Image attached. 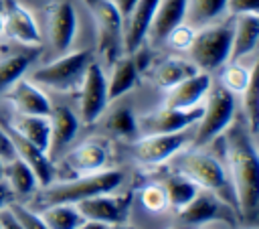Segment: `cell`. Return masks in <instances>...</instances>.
Returning <instances> with one entry per match:
<instances>
[{
    "instance_id": "cell-1",
    "label": "cell",
    "mask_w": 259,
    "mask_h": 229,
    "mask_svg": "<svg viewBox=\"0 0 259 229\" xmlns=\"http://www.w3.org/2000/svg\"><path fill=\"white\" fill-rule=\"evenodd\" d=\"M219 138H223V164L233 188L235 209L241 217L255 219L259 207V162L255 136L249 132L243 118H235Z\"/></svg>"
},
{
    "instance_id": "cell-2",
    "label": "cell",
    "mask_w": 259,
    "mask_h": 229,
    "mask_svg": "<svg viewBox=\"0 0 259 229\" xmlns=\"http://www.w3.org/2000/svg\"><path fill=\"white\" fill-rule=\"evenodd\" d=\"M123 182V172L117 168H103L97 172L89 174H79L69 180H59V182H49L47 186L38 188V195L32 199L36 207H49V205H59V203H69L77 205L83 199L103 195V193H113L119 188Z\"/></svg>"
},
{
    "instance_id": "cell-3",
    "label": "cell",
    "mask_w": 259,
    "mask_h": 229,
    "mask_svg": "<svg viewBox=\"0 0 259 229\" xmlns=\"http://www.w3.org/2000/svg\"><path fill=\"white\" fill-rule=\"evenodd\" d=\"M172 168L186 178H190L198 188L214 193L219 199L229 203L235 209V197L229 182V174L225 170V164L214 154L206 152L204 148H182L172 158Z\"/></svg>"
},
{
    "instance_id": "cell-4",
    "label": "cell",
    "mask_w": 259,
    "mask_h": 229,
    "mask_svg": "<svg viewBox=\"0 0 259 229\" xmlns=\"http://www.w3.org/2000/svg\"><path fill=\"white\" fill-rule=\"evenodd\" d=\"M235 118H237V95H233L223 85L212 81L202 101V113L192 128V144L196 148L208 146L225 132V128Z\"/></svg>"
},
{
    "instance_id": "cell-5",
    "label": "cell",
    "mask_w": 259,
    "mask_h": 229,
    "mask_svg": "<svg viewBox=\"0 0 259 229\" xmlns=\"http://www.w3.org/2000/svg\"><path fill=\"white\" fill-rule=\"evenodd\" d=\"M231 30H233V22L229 16L194 30V39L186 51V57L192 61V65L198 71L212 75L229 61Z\"/></svg>"
},
{
    "instance_id": "cell-6",
    "label": "cell",
    "mask_w": 259,
    "mask_h": 229,
    "mask_svg": "<svg viewBox=\"0 0 259 229\" xmlns=\"http://www.w3.org/2000/svg\"><path fill=\"white\" fill-rule=\"evenodd\" d=\"M91 61H93L91 49L69 51L65 55H59V57L49 59L47 63L34 67L30 71L28 79L45 89H53V91H61V93L75 91Z\"/></svg>"
},
{
    "instance_id": "cell-7",
    "label": "cell",
    "mask_w": 259,
    "mask_h": 229,
    "mask_svg": "<svg viewBox=\"0 0 259 229\" xmlns=\"http://www.w3.org/2000/svg\"><path fill=\"white\" fill-rule=\"evenodd\" d=\"M42 47H47V59L69 53L77 39L79 18L77 8L71 0H55L45 8Z\"/></svg>"
},
{
    "instance_id": "cell-8",
    "label": "cell",
    "mask_w": 259,
    "mask_h": 229,
    "mask_svg": "<svg viewBox=\"0 0 259 229\" xmlns=\"http://www.w3.org/2000/svg\"><path fill=\"white\" fill-rule=\"evenodd\" d=\"M109 105L103 67L93 59L77 87V118L81 124H95Z\"/></svg>"
},
{
    "instance_id": "cell-9",
    "label": "cell",
    "mask_w": 259,
    "mask_h": 229,
    "mask_svg": "<svg viewBox=\"0 0 259 229\" xmlns=\"http://www.w3.org/2000/svg\"><path fill=\"white\" fill-rule=\"evenodd\" d=\"M194 128V126H192ZM192 128L172 134H148L132 140V152L138 162L146 166H158L170 160L176 152L192 144Z\"/></svg>"
},
{
    "instance_id": "cell-10",
    "label": "cell",
    "mask_w": 259,
    "mask_h": 229,
    "mask_svg": "<svg viewBox=\"0 0 259 229\" xmlns=\"http://www.w3.org/2000/svg\"><path fill=\"white\" fill-rule=\"evenodd\" d=\"M8 39L26 47L40 49L42 47V30L36 22V16L30 8H26L18 0H4V30Z\"/></svg>"
},
{
    "instance_id": "cell-11",
    "label": "cell",
    "mask_w": 259,
    "mask_h": 229,
    "mask_svg": "<svg viewBox=\"0 0 259 229\" xmlns=\"http://www.w3.org/2000/svg\"><path fill=\"white\" fill-rule=\"evenodd\" d=\"M202 113V103L190 109H174L168 105H160L138 118V136L148 134H172L186 128H192Z\"/></svg>"
},
{
    "instance_id": "cell-12",
    "label": "cell",
    "mask_w": 259,
    "mask_h": 229,
    "mask_svg": "<svg viewBox=\"0 0 259 229\" xmlns=\"http://www.w3.org/2000/svg\"><path fill=\"white\" fill-rule=\"evenodd\" d=\"M160 0H138L125 14L121 24V49L125 55H136L146 45V34Z\"/></svg>"
},
{
    "instance_id": "cell-13",
    "label": "cell",
    "mask_w": 259,
    "mask_h": 229,
    "mask_svg": "<svg viewBox=\"0 0 259 229\" xmlns=\"http://www.w3.org/2000/svg\"><path fill=\"white\" fill-rule=\"evenodd\" d=\"M49 122H51V136H49L47 156L55 162L71 146V142L75 140L81 122H79L77 113L69 105H65V103L51 105Z\"/></svg>"
},
{
    "instance_id": "cell-14",
    "label": "cell",
    "mask_w": 259,
    "mask_h": 229,
    "mask_svg": "<svg viewBox=\"0 0 259 229\" xmlns=\"http://www.w3.org/2000/svg\"><path fill=\"white\" fill-rule=\"evenodd\" d=\"M130 201L132 199L127 195L125 197H115L111 193H103V195H95V197L83 199L75 207L79 209L83 219L105 223V225H113V223L125 221Z\"/></svg>"
},
{
    "instance_id": "cell-15",
    "label": "cell",
    "mask_w": 259,
    "mask_h": 229,
    "mask_svg": "<svg viewBox=\"0 0 259 229\" xmlns=\"http://www.w3.org/2000/svg\"><path fill=\"white\" fill-rule=\"evenodd\" d=\"M212 83V75L204 73V71H196L190 77L182 79L180 83H176L174 87L166 89V97L162 105L174 107V109H190L196 107L204 101L206 91L210 89Z\"/></svg>"
},
{
    "instance_id": "cell-16",
    "label": "cell",
    "mask_w": 259,
    "mask_h": 229,
    "mask_svg": "<svg viewBox=\"0 0 259 229\" xmlns=\"http://www.w3.org/2000/svg\"><path fill=\"white\" fill-rule=\"evenodd\" d=\"M4 95L16 113H30V116L51 113V105H53L51 99L47 97L42 87H38L26 77H20Z\"/></svg>"
},
{
    "instance_id": "cell-17",
    "label": "cell",
    "mask_w": 259,
    "mask_h": 229,
    "mask_svg": "<svg viewBox=\"0 0 259 229\" xmlns=\"http://www.w3.org/2000/svg\"><path fill=\"white\" fill-rule=\"evenodd\" d=\"M0 124L6 128V132H8V136H10L12 144H14L16 156H20L32 168V172H34V176L38 180V188L40 186H47L49 182H53V178H55V164L47 156V152L40 150V148H36L32 142H28L26 138H22L20 134H16L4 120H0Z\"/></svg>"
},
{
    "instance_id": "cell-18",
    "label": "cell",
    "mask_w": 259,
    "mask_h": 229,
    "mask_svg": "<svg viewBox=\"0 0 259 229\" xmlns=\"http://www.w3.org/2000/svg\"><path fill=\"white\" fill-rule=\"evenodd\" d=\"M184 10H186V0H160L146 34V43L150 47H162L166 34L174 26L184 22Z\"/></svg>"
},
{
    "instance_id": "cell-19",
    "label": "cell",
    "mask_w": 259,
    "mask_h": 229,
    "mask_svg": "<svg viewBox=\"0 0 259 229\" xmlns=\"http://www.w3.org/2000/svg\"><path fill=\"white\" fill-rule=\"evenodd\" d=\"M231 30V53L229 61H245L255 55L259 41V14H241L233 16Z\"/></svg>"
},
{
    "instance_id": "cell-20",
    "label": "cell",
    "mask_w": 259,
    "mask_h": 229,
    "mask_svg": "<svg viewBox=\"0 0 259 229\" xmlns=\"http://www.w3.org/2000/svg\"><path fill=\"white\" fill-rule=\"evenodd\" d=\"M123 99V97H121ZM115 99L111 101V107H105V111L99 116L97 122H101L103 130L119 140H136L138 138V116L134 113L132 105Z\"/></svg>"
},
{
    "instance_id": "cell-21",
    "label": "cell",
    "mask_w": 259,
    "mask_h": 229,
    "mask_svg": "<svg viewBox=\"0 0 259 229\" xmlns=\"http://www.w3.org/2000/svg\"><path fill=\"white\" fill-rule=\"evenodd\" d=\"M65 164L77 174L103 170L107 164V148L99 140H85L65 154Z\"/></svg>"
},
{
    "instance_id": "cell-22",
    "label": "cell",
    "mask_w": 259,
    "mask_h": 229,
    "mask_svg": "<svg viewBox=\"0 0 259 229\" xmlns=\"http://www.w3.org/2000/svg\"><path fill=\"white\" fill-rule=\"evenodd\" d=\"M225 207L227 203L219 199L214 193L198 188L196 195L178 211V221L182 225H200V223L217 219Z\"/></svg>"
},
{
    "instance_id": "cell-23",
    "label": "cell",
    "mask_w": 259,
    "mask_h": 229,
    "mask_svg": "<svg viewBox=\"0 0 259 229\" xmlns=\"http://www.w3.org/2000/svg\"><path fill=\"white\" fill-rule=\"evenodd\" d=\"M105 83H107V99L109 103L115 99H121L127 91H132L138 83V63L134 55H121L117 57L109 73H105Z\"/></svg>"
},
{
    "instance_id": "cell-24",
    "label": "cell",
    "mask_w": 259,
    "mask_h": 229,
    "mask_svg": "<svg viewBox=\"0 0 259 229\" xmlns=\"http://www.w3.org/2000/svg\"><path fill=\"white\" fill-rule=\"evenodd\" d=\"M198 69L192 65V61L186 55H172V57H166V59H162L154 65L152 81L160 89H170V87H174L176 83H180L182 79L190 77Z\"/></svg>"
},
{
    "instance_id": "cell-25",
    "label": "cell",
    "mask_w": 259,
    "mask_h": 229,
    "mask_svg": "<svg viewBox=\"0 0 259 229\" xmlns=\"http://www.w3.org/2000/svg\"><path fill=\"white\" fill-rule=\"evenodd\" d=\"M16 134L32 142L36 148L45 150L49 148V136H51V122L49 116H30V113H16L10 120H4Z\"/></svg>"
},
{
    "instance_id": "cell-26",
    "label": "cell",
    "mask_w": 259,
    "mask_h": 229,
    "mask_svg": "<svg viewBox=\"0 0 259 229\" xmlns=\"http://www.w3.org/2000/svg\"><path fill=\"white\" fill-rule=\"evenodd\" d=\"M2 178L14 197H30L38 190V180H36L32 168L20 156H14L12 160L4 162Z\"/></svg>"
},
{
    "instance_id": "cell-27",
    "label": "cell",
    "mask_w": 259,
    "mask_h": 229,
    "mask_svg": "<svg viewBox=\"0 0 259 229\" xmlns=\"http://www.w3.org/2000/svg\"><path fill=\"white\" fill-rule=\"evenodd\" d=\"M225 4H227V0H186L184 22L196 30V28H202L217 20H223V18H227Z\"/></svg>"
},
{
    "instance_id": "cell-28",
    "label": "cell",
    "mask_w": 259,
    "mask_h": 229,
    "mask_svg": "<svg viewBox=\"0 0 259 229\" xmlns=\"http://www.w3.org/2000/svg\"><path fill=\"white\" fill-rule=\"evenodd\" d=\"M89 6H91V12L97 20V26L101 28V34L103 39L107 41H117L121 45V16L119 12L115 10V6L109 2V0H89Z\"/></svg>"
},
{
    "instance_id": "cell-29",
    "label": "cell",
    "mask_w": 259,
    "mask_h": 229,
    "mask_svg": "<svg viewBox=\"0 0 259 229\" xmlns=\"http://www.w3.org/2000/svg\"><path fill=\"white\" fill-rule=\"evenodd\" d=\"M219 85H223L227 91H231L233 95H241L251 77L255 75V63L253 65H245V61H227L221 69H219Z\"/></svg>"
},
{
    "instance_id": "cell-30",
    "label": "cell",
    "mask_w": 259,
    "mask_h": 229,
    "mask_svg": "<svg viewBox=\"0 0 259 229\" xmlns=\"http://www.w3.org/2000/svg\"><path fill=\"white\" fill-rule=\"evenodd\" d=\"M32 61V53H10L0 57V95H4L20 77H24Z\"/></svg>"
},
{
    "instance_id": "cell-31",
    "label": "cell",
    "mask_w": 259,
    "mask_h": 229,
    "mask_svg": "<svg viewBox=\"0 0 259 229\" xmlns=\"http://www.w3.org/2000/svg\"><path fill=\"white\" fill-rule=\"evenodd\" d=\"M162 186L166 190L168 209H176V211H180L196 195V190H198V186L190 178H186L184 174H180L176 170L162 180Z\"/></svg>"
},
{
    "instance_id": "cell-32",
    "label": "cell",
    "mask_w": 259,
    "mask_h": 229,
    "mask_svg": "<svg viewBox=\"0 0 259 229\" xmlns=\"http://www.w3.org/2000/svg\"><path fill=\"white\" fill-rule=\"evenodd\" d=\"M38 215L42 217V221L47 223L49 229H77L85 221L83 215L79 213V209L69 203L42 207Z\"/></svg>"
},
{
    "instance_id": "cell-33",
    "label": "cell",
    "mask_w": 259,
    "mask_h": 229,
    "mask_svg": "<svg viewBox=\"0 0 259 229\" xmlns=\"http://www.w3.org/2000/svg\"><path fill=\"white\" fill-rule=\"evenodd\" d=\"M241 97V109H243V122L247 124L249 132L257 136V124H259V93H257V73L251 77L247 89L239 95Z\"/></svg>"
},
{
    "instance_id": "cell-34",
    "label": "cell",
    "mask_w": 259,
    "mask_h": 229,
    "mask_svg": "<svg viewBox=\"0 0 259 229\" xmlns=\"http://www.w3.org/2000/svg\"><path fill=\"white\" fill-rule=\"evenodd\" d=\"M140 203L144 209L152 211V213H162L168 209V199H166V190L162 186V182H150L146 186L140 188Z\"/></svg>"
},
{
    "instance_id": "cell-35",
    "label": "cell",
    "mask_w": 259,
    "mask_h": 229,
    "mask_svg": "<svg viewBox=\"0 0 259 229\" xmlns=\"http://www.w3.org/2000/svg\"><path fill=\"white\" fill-rule=\"evenodd\" d=\"M192 39H194V28H192L190 24H186V22H180L178 26H174V28L166 34L164 45H166L170 51L178 53V55H186V51H188Z\"/></svg>"
},
{
    "instance_id": "cell-36",
    "label": "cell",
    "mask_w": 259,
    "mask_h": 229,
    "mask_svg": "<svg viewBox=\"0 0 259 229\" xmlns=\"http://www.w3.org/2000/svg\"><path fill=\"white\" fill-rule=\"evenodd\" d=\"M8 209L12 211L16 221L22 225V229H49L47 223L42 221V217L32 207H28L24 203H10Z\"/></svg>"
},
{
    "instance_id": "cell-37",
    "label": "cell",
    "mask_w": 259,
    "mask_h": 229,
    "mask_svg": "<svg viewBox=\"0 0 259 229\" xmlns=\"http://www.w3.org/2000/svg\"><path fill=\"white\" fill-rule=\"evenodd\" d=\"M225 14L229 18L241 14H259V0H227Z\"/></svg>"
},
{
    "instance_id": "cell-38",
    "label": "cell",
    "mask_w": 259,
    "mask_h": 229,
    "mask_svg": "<svg viewBox=\"0 0 259 229\" xmlns=\"http://www.w3.org/2000/svg\"><path fill=\"white\" fill-rule=\"evenodd\" d=\"M14 156H16L14 144H12V140H10L8 132H6V128L0 124V158H2V162H8V160H12Z\"/></svg>"
},
{
    "instance_id": "cell-39",
    "label": "cell",
    "mask_w": 259,
    "mask_h": 229,
    "mask_svg": "<svg viewBox=\"0 0 259 229\" xmlns=\"http://www.w3.org/2000/svg\"><path fill=\"white\" fill-rule=\"evenodd\" d=\"M0 227L2 229H22V225L16 221V217L12 215V211L8 207L0 209Z\"/></svg>"
},
{
    "instance_id": "cell-40",
    "label": "cell",
    "mask_w": 259,
    "mask_h": 229,
    "mask_svg": "<svg viewBox=\"0 0 259 229\" xmlns=\"http://www.w3.org/2000/svg\"><path fill=\"white\" fill-rule=\"evenodd\" d=\"M113 6H115V10L119 12V16H121V20L125 18V14L132 10V6L138 2V0H109Z\"/></svg>"
},
{
    "instance_id": "cell-41",
    "label": "cell",
    "mask_w": 259,
    "mask_h": 229,
    "mask_svg": "<svg viewBox=\"0 0 259 229\" xmlns=\"http://www.w3.org/2000/svg\"><path fill=\"white\" fill-rule=\"evenodd\" d=\"M12 190L8 188V184L4 182V178H0V209H4V207H8L10 205V201H12Z\"/></svg>"
},
{
    "instance_id": "cell-42",
    "label": "cell",
    "mask_w": 259,
    "mask_h": 229,
    "mask_svg": "<svg viewBox=\"0 0 259 229\" xmlns=\"http://www.w3.org/2000/svg\"><path fill=\"white\" fill-rule=\"evenodd\" d=\"M107 225L105 223H97V221H89V219H85L77 229H105Z\"/></svg>"
},
{
    "instance_id": "cell-43",
    "label": "cell",
    "mask_w": 259,
    "mask_h": 229,
    "mask_svg": "<svg viewBox=\"0 0 259 229\" xmlns=\"http://www.w3.org/2000/svg\"><path fill=\"white\" fill-rule=\"evenodd\" d=\"M105 229H136V227H132V225H127L125 221H121V223H113V225H107Z\"/></svg>"
},
{
    "instance_id": "cell-44",
    "label": "cell",
    "mask_w": 259,
    "mask_h": 229,
    "mask_svg": "<svg viewBox=\"0 0 259 229\" xmlns=\"http://www.w3.org/2000/svg\"><path fill=\"white\" fill-rule=\"evenodd\" d=\"M4 30V0H0V34Z\"/></svg>"
},
{
    "instance_id": "cell-45",
    "label": "cell",
    "mask_w": 259,
    "mask_h": 229,
    "mask_svg": "<svg viewBox=\"0 0 259 229\" xmlns=\"http://www.w3.org/2000/svg\"><path fill=\"white\" fill-rule=\"evenodd\" d=\"M2 168H4V162H2V158H0V178H2Z\"/></svg>"
},
{
    "instance_id": "cell-46",
    "label": "cell",
    "mask_w": 259,
    "mask_h": 229,
    "mask_svg": "<svg viewBox=\"0 0 259 229\" xmlns=\"http://www.w3.org/2000/svg\"><path fill=\"white\" fill-rule=\"evenodd\" d=\"M0 229H2V227H0Z\"/></svg>"
}]
</instances>
